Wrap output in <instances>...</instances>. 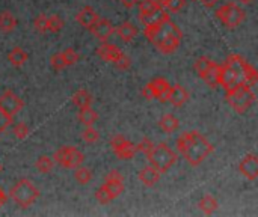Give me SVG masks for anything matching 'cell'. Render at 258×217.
Here are the masks:
<instances>
[{"mask_svg": "<svg viewBox=\"0 0 258 217\" xmlns=\"http://www.w3.org/2000/svg\"><path fill=\"white\" fill-rule=\"evenodd\" d=\"M100 18V15L97 14V11L94 9V8H91V6H85V8H82L79 12H77V15H76V21L82 26V27H85V29H91L94 24H95V21Z\"/></svg>", "mask_w": 258, "mask_h": 217, "instance_id": "obj_16", "label": "cell"}, {"mask_svg": "<svg viewBox=\"0 0 258 217\" xmlns=\"http://www.w3.org/2000/svg\"><path fill=\"white\" fill-rule=\"evenodd\" d=\"M216 17L219 18V21L227 26L228 29H236L237 26H240L246 17L245 11L236 5V3H225L221 8H218L216 11Z\"/></svg>", "mask_w": 258, "mask_h": 217, "instance_id": "obj_7", "label": "cell"}, {"mask_svg": "<svg viewBox=\"0 0 258 217\" xmlns=\"http://www.w3.org/2000/svg\"><path fill=\"white\" fill-rule=\"evenodd\" d=\"M113 65H115L116 68H119V69H128L130 65H132V62H130V57H128L127 54L121 53L119 57L113 62Z\"/></svg>", "mask_w": 258, "mask_h": 217, "instance_id": "obj_40", "label": "cell"}, {"mask_svg": "<svg viewBox=\"0 0 258 217\" xmlns=\"http://www.w3.org/2000/svg\"><path fill=\"white\" fill-rule=\"evenodd\" d=\"M177 150L190 166H200L215 150V147L198 131L183 133L177 139Z\"/></svg>", "mask_w": 258, "mask_h": 217, "instance_id": "obj_3", "label": "cell"}, {"mask_svg": "<svg viewBox=\"0 0 258 217\" xmlns=\"http://www.w3.org/2000/svg\"><path fill=\"white\" fill-rule=\"evenodd\" d=\"M200 2H203L207 8H212V6H215L219 0H200Z\"/></svg>", "mask_w": 258, "mask_h": 217, "instance_id": "obj_44", "label": "cell"}, {"mask_svg": "<svg viewBox=\"0 0 258 217\" xmlns=\"http://www.w3.org/2000/svg\"><path fill=\"white\" fill-rule=\"evenodd\" d=\"M153 142L150 140V139H144L142 142H139L138 145H136V151H141V153H144L145 156H147V153L153 148Z\"/></svg>", "mask_w": 258, "mask_h": 217, "instance_id": "obj_41", "label": "cell"}, {"mask_svg": "<svg viewBox=\"0 0 258 217\" xmlns=\"http://www.w3.org/2000/svg\"><path fill=\"white\" fill-rule=\"evenodd\" d=\"M160 172L154 168V166H145L141 172H139V180L145 184V186H148V187H151V186H154L159 180H160Z\"/></svg>", "mask_w": 258, "mask_h": 217, "instance_id": "obj_20", "label": "cell"}, {"mask_svg": "<svg viewBox=\"0 0 258 217\" xmlns=\"http://www.w3.org/2000/svg\"><path fill=\"white\" fill-rule=\"evenodd\" d=\"M17 26V20L12 15L11 11H2L0 12V32L3 33H9L15 29Z\"/></svg>", "mask_w": 258, "mask_h": 217, "instance_id": "obj_24", "label": "cell"}, {"mask_svg": "<svg viewBox=\"0 0 258 217\" xmlns=\"http://www.w3.org/2000/svg\"><path fill=\"white\" fill-rule=\"evenodd\" d=\"M110 147L112 151L115 153V156L119 160H132L135 157L136 151V145L132 143L130 140H127L122 134H116L110 139Z\"/></svg>", "mask_w": 258, "mask_h": 217, "instance_id": "obj_11", "label": "cell"}, {"mask_svg": "<svg viewBox=\"0 0 258 217\" xmlns=\"http://www.w3.org/2000/svg\"><path fill=\"white\" fill-rule=\"evenodd\" d=\"M0 172H2V165H0Z\"/></svg>", "mask_w": 258, "mask_h": 217, "instance_id": "obj_46", "label": "cell"}, {"mask_svg": "<svg viewBox=\"0 0 258 217\" xmlns=\"http://www.w3.org/2000/svg\"><path fill=\"white\" fill-rule=\"evenodd\" d=\"M169 82L163 77H157L153 82H150L144 89H142V95L147 100H159L160 103H166L168 101V92H169Z\"/></svg>", "mask_w": 258, "mask_h": 217, "instance_id": "obj_10", "label": "cell"}, {"mask_svg": "<svg viewBox=\"0 0 258 217\" xmlns=\"http://www.w3.org/2000/svg\"><path fill=\"white\" fill-rule=\"evenodd\" d=\"M147 157L160 174L168 172L177 162V154L166 145V143H159L153 145V148L147 153Z\"/></svg>", "mask_w": 258, "mask_h": 217, "instance_id": "obj_5", "label": "cell"}, {"mask_svg": "<svg viewBox=\"0 0 258 217\" xmlns=\"http://www.w3.org/2000/svg\"><path fill=\"white\" fill-rule=\"evenodd\" d=\"M160 5L157 3V0H139V17L153 12L154 9H157Z\"/></svg>", "mask_w": 258, "mask_h": 217, "instance_id": "obj_32", "label": "cell"}, {"mask_svg": "<svg viewBox=\"0 0 258 217\" xmlns=\"http://www.w3.org/2000/svg\"><path fill=\"white\" fill-rule=\"evenodd\" d=\"M23 106H24L23 100L12 91H5L0 95V107L11 116L17 115L23 109Z\"/></svg>", "mask_w": 258, "mask_h": 217, "instance_id": "obj_12", "label": "cell"}, {"mask_svg": "<svg viewBox=\"0 0 258 217\" xmlns=\"http://www.w3.org/2000/svg\"><path fill=\"white\" fill-rule=\"evenodd\" d=\"M119 2H121V5H122L124 8H128V9H130V8H133V6H136L139 0H119Z\"/></svg>", "mask_w": 258, "mask_h": 217, "instance_id": "obj_42", "label": "cell"}, {"mask_svg": "<svg viewBox=\"0 0 258 217\" xmlns=\"http://www.w3.org/2000/svg\"><path fill=\"white\" fill-rule=\"evenodd\" d=\"M74 178H76V181H77L79 184L85 186V184H88V183L92 180V172H91L88 168H82V166H79V168H76Z\"/></svg>", "mask_w": 258, "mask_h": 217, "instance_id": "obj_30", "label": "cell"}, {"mask_svg": "<svg viewBox=\"0 0 258 217\" xmlns=\"http://www.w3.org/2000/svg\"><path fill=\"white\" fill-rule=\"evenodd\" d=\"M54 162L57 165H60L62 168H67V169H76L79 166L83 165L85 162V156L80 150H77L76 147H60L54 156H53Z\"/></svg>", "mask_w": 258, "mask_h": 217, "instance_id": "obj_8", "label": "cell"}, {"mask_svg": "<svg viewBox=\"0 0 258 217\" xmlns=\"http://www.w3.org/2000/svg\"><path fill=\"white\" fill-rule=\"evenodd\" d=\"M33 27L38 33H45L47 32V15L45 14H39L35 20H33Z\"/></svg>", "mask_w": 258, "mask_h": 217, "instance_id": "obj_36", "label": "cell"}, {"mask_svg": "<svg viewBox=\"0 0 258 217\" xmlns=\"http://www.w3.org/2000/svg\"><path fill=\"white\" fill-rule=\"evenodd\" d=\"M257 80L255 68L237 54H230L224 65H219L218 68V86H222L225 92L242 85L252 86L257 83Z\"/></svg>", "mask_w": 258, "mask_h": 217, "instance_id": "obj_1", "label": "cell"}, {"mask_svg": "<svg viewBox=\"0 0 258 217\" xmlns=\"http://www.w3.org/2000/svg\"><path fill=\"white\" fill-rule=\"evenodd\" d=\"M189 100V92L181 86V85H171L169 92H168V101L175 106V107H181L186 101Z\"/></svg>", "mask_w": 258, "mask_h": 217, "instance_id": "obj_17", "label": "cell"}, {"mask_svg": "<svg viewBox=\"0 0 258 217\" xmlns=\"http://www.w3.org/2000/svg\"><path fill=\"white\" fill-rule=\"evenodd\" d=\"M239 171L240 174L251 180V181H255L258 178V159L255 154H248L243 157V160L239 163Z\"/></svg>", "mask_w": 258, "mask_h": 217, "instance_id": "obj_14", "label": "cell"}, {"mask_svg": "<svg viewBox=\"0 0 258 217\" xmlns=\"http://www.w3.org/2000/svg\"><path fill=\"white\" fill-rule=\"evenodd\" d=\"M147 39L163 54H171L174 53L181 42L183 33L180 30V27L171 20V17H168L166 20L151 24V26H145L144 30Z\"/></svg>", "mask_w": 258, "mask_h": 217, "instance_id": "obj_2", "label": "cell"}, {"mask_svg": "<svg viewBox=\"0 0 258 217\" xmlns=\"http://www.w3.org/2000/svg\"><path fill=\"white\" fill-rule=\"evenodd\" d=\"M63 57H65V62H67V66L70 65H74L77 60H79V54L74 48H65L63 51Z\"/></svg>", "mask_w": 258, "mask_h": 217, "instance_id": "obj_39", "label": "cell"}, {"mask_svg": "<svg viewBox=\"0 0 258 217\" xmlns=\"http://www.w3.org/2000/svg\"><path fill=\"white\" fill-rule=\"evenodd\" d=\"M73 103H74V106H77L79 109L91 107V104H92V97H91V94H89L86 89H80V91H77V92L73 95Z\"/></svg>", "mask_w": 258, "mask_h": 217, "instance_id": "obj_26", "label": "cell"}, {"mask_svg": "<svg viewBox=\"0 0 258 217\" xmlns=\"http://www.w3.org/2000/svg\"><path fill=\"white\" fill-rule=\"evenodd\" d=\"M12 118H14V116L8 115V113L0 107V134H2L6 128H9V127L12 125Z\"/></svg>", "mask_w": 258, "mask_h": 217, "instance_id": "obj_38", "label": "cell"}, {"mask_svg": "<svg viewBox=\"0 0 258 217\" xmlns=\"http://www.w3.org/2000/svg\"><path fill=\"white\" fill-rule=\"evenodd\" d=\"M115 30H116V33L119 35V38H121V41H122L124 44L132 42V41L136 38V35H138V27H136L132 21H124V23H121Z\"/></svg>", "mask_w": 258, "mask_h": 217, "instance_id": "obj_18", "label": "cell"}, {"mask_svg": "<svg viewBox=\"0 0 258 217\" xmlns=\"http://www.w3.org/2000/svg\"><path fill=\"white\" fill-rule=\"evenodd\" d=\"M121 53H122V51H121L116 45H113V44H107V42L101 44V45L97 48V54H98L103 60L110 62V63H113V62L119 57V54H121Z\"/></svg>", "mask_w": 258, "mask_h": 217, "instance_id": "obj_19", "label": "cell"}, {"mask_svg": "<svg viewBox=\"0 0 258 217\" xmlns=\"http://www.w3.org/2000/svg\"><path fill=\"white\" fill-rule=\"evenodd\" d=\"M63 26H65V23H63V20L57 14H53V15L47 17V32L57 33V32L62 30Z\"/></svg>", "mask_w": 258, "mask_h": 217, "instance_id": "obj_28", "label": "cell"}, {"mask_svg": "<svg viewBox=\"0 0 258 217\" xmlns=\"http://www.w3.org/2000/svg\"><path fill=\"white\" fill-rule=\"evenodd\" d=\"M157 3L162 8H166L169 12H180L184 6H186V0H157Z\"/></svg>", "mask_w": 258, "mask_h": 217, "instance_id": "obj_29", "label": "cell"}, {"mask_svg": "<svg viewBox=\"0 0 258 217\" xmlns=\"http://www.w3.org/2000/svg\"><path fill=\"white\" fill-rule=\"evenodd\" d=\"M240 2H242V3H245V5H248V3H251L252 0H240Z\"/></svg>", "mask_w": 258, "mask_h": 217, "instance_id": "obj_45", "label": "cell"}, {"mask_svg": "<svg viewBox=\"0 0 258 217\" xmlns=\"http://www.w3.org/2000/svg\"><path fill=\"white\" fill-rule=\"evenodd\" d=\"M6 201H8V196H6V193H5V190L0 187V208L6 204Z\"/></svg>", "mask_w": 258, "mask_h": 217, "instance_id": "obj_43", "label": "cell"}, {"mask_svg": "<svg viewBox=\"0 0 258 217\" xmlns=\"http://www.w3.org/2000/svg\"><path fill=\"white\" fill-rule=\"evenodd\" d=\"M35 166H36L38 172H41V174H48V172L53 169V160H51L48 156H41V157H38Z\"/></svg>", "mask_w": 258, "mask_h": 217, "instance_id": "obj_31", "label": "cell"}, {"mask_svg": "<svg viewBox=\"0 0 258 217\" xmlns=\"http://www.w3.org/2000/svg\"><path fill=\"white\" fill-rule=\"evenodd\" d=\"M50 63L53 66V69L56 71H60L67 66V62H65V57H63V53L59 51V53H54L51 57H50Z\"/></svg>", "mask_w": 258, "mask_h": 217, "instance_id": "obj_33", "label": "cell"}, {"mask_svg": "<svg viewBox=\"0 0 258 217\" xmlns=\"http://www.w3.org/2000/svg\"><path fill=\"white\" fill-rule=\"evenodd\" d=\"M159 127L166 131V133H174L180 128V121L177 116L174 115H165L160 121H159Z\"/></svg>", "mask_w": 258, "mask_h": 217, "instance_id": "obj_25", "label": "cell"}, {"mask_svg": "<svg viewBox=\"0 0 258 217\" xmlns=\"http://www.w3.org/2000/svg\"><path fill=\"white\" fill-rule=\"evenodd\" d=\"M198 207H200V210H201L204 214L210 216V214H213V213L218 210L219 204H218V199H216L215 196H212V195H204V196L201 198Z\"/></svg>", "mask_w": 258, "mask_h": 217, "instance_id": "obj_23", "label": "cell"}, {"mask_svg": "<svg viewBox=\"0 0 258 217\" xmlns=\"http://www.w3.org/2000/svg\"><path fill=\"white\" fill-rule=\"evenodd\" d=\"M9 196L20 208H29L39 198V190L30 180L21 178L9 189Z\"/></svg>", "mask_w": 258, "mask_h": 217, "instance_id": "obj_4", "label": "cell"}, {"mask_svg": "<svg viewBox=\"0 0 258 217\" xmlns=\"http://www.w3.org/2000/svg\"><path fill=\"white\" fill-rule=\"evenodd\" d=\"M98 119V113L95 110H92L91 107H83L80 109L79 112V121L85 125V127H89V125H94Z\"/></svg>", "mask_w": 258, "mask_h": 217, "instance_id": "obj_27", "label": "cell"}, {"mask_svg": "<svg viewBox=\"0 0 258 217\" xmlns=\"http://www.w3.org/2000/svg\"><path fill=\"white\" fill-rule=\"evenodd\" d=\"M12 131H14V136H15L18 140L26 139V137H27V134H29V128H27V125H26L24 122H18V124H15V125H14V128H12Z\"/></svg>", "mask_w": 258, "mask_h": 217, "instance_id": "obj_37", "label": "cell"}, {"mask_svg": "<svg viewBox=\"0 0 258 217\" xmlns=\"http://www.w3.org/2000/svg\"><path fill=\"white\" fill-rule=\"evenodd\" d=\"M27 59H29V56H27V53L21 47H14L8 53V60L11 62L12 66H17V68L23 66L27 62Z\"/></svg>", "mask_w": 258, "mask_h": 217, "instance_id": "obj_22", "label": "cell"}, {"mask_svg": "<svg viewBox=\"0 0 258 217\" xmlns=\"http://www.w3.org/2000/svg\"><path fill=\"white\" fill-rule=\"evenodd\" d=\"M103 186L110 192V195L115 198H118L122 192H124V175L118 171L113 169L110 171L106 177H104V183Z\"/></svg>", "mask_w": 258, "mask_h": 217, "instance_id": "obj_13", "label": "cell"}, {"mask_svg": "<svg viewBox=\"0 0 258 217\" xmlns=\"http://www.w3.org/2000/svg\"><path fill=\"white\" fill-rule=\"evenodd\" d=\"M95 198H97V201H98L100 204H109L110 201H113V196L110 195V192H109L104 186H101V187L97 189Z\"/></svg>", "mask_w": 258, "mask_h": 217, "instance_id": "obj_35", "label": "cell"}, {"mask_svg": "<svg viewBox=\"0 0 258 217\" xmlns=\"http://www.w3.org/2000/svg\"><path fill=\"white\" fill-rule=\"evenodd\" d=\"M89 30L94 33V36H95L97 39L106 42V41L113 35L115 27H113V24H112L109 20H106V18H98V20L95 21V24H94Z\"/></svg>", "mask_w": 258, "mask_h": 217, "instance_id": "obj_15", "label": "cell"}, {"mask_svg": "<svg viewBox=\"0 0 258 217\" xmlns=\"http://www.w3.org/2000/svg\"><path fill=\"white\" fill-rule=\"evenodd\" d=\"M218 68H219V65L206 56L198 57L194 63L195 73L212 88L218 86Z\"/></svg>", "mask_w": 258, "mask_h": 217, "instance_id": "obj_9", "label": "cell"}, {"mask_svg": "<svg viewBox=\"0 0 258 217\" xmlns=\"http://www.w3.org/2000/svg\"><path fill=\"white\" fill-rule=\"evenodd\" d=\"M82 137H83V140H85L86 143H95V142L98 140L100 134H98V131H97L95 128H92V125H89V127H86V128L83 130Z\"/></svg>", "mask_w": 258, "mask_h": 217, "instance_id": "obj_34", "label": "cell"}, {"mask_svg": "<svg viewBox=\"0 0 258 217\" xmlns=\"http://www.w3.org/2000/svg\"><path fill=\"white\" fill-rule=\"evenodd\" d=\"M225 95H227L228 104L237 113H246L255 101V94H254L251 85H242L239 88L227 91Z\"/></svg>", "mask_w": 258, "mask_h": 217, "instance_id": "obj_6", "label": "cell"}, {"mask_svg": "<svg viewBox=\"0 0 258 217\" xmlns=\"http://www.w3.org/2000/svg\"><path fill=\"white\" fill-rule=\"evenodd\" d=\"M168 17H169V14H168L162 6H159V8L154 9L153 12L145 14V15H141L139 18H141V21H142L145 26H151V24H156V23H160V21L166 20Z\"/></svg>", "mask_w": 258, "mask_h": 217, "instance_id": "obj_21", "label": "cell"}]
</instances>
